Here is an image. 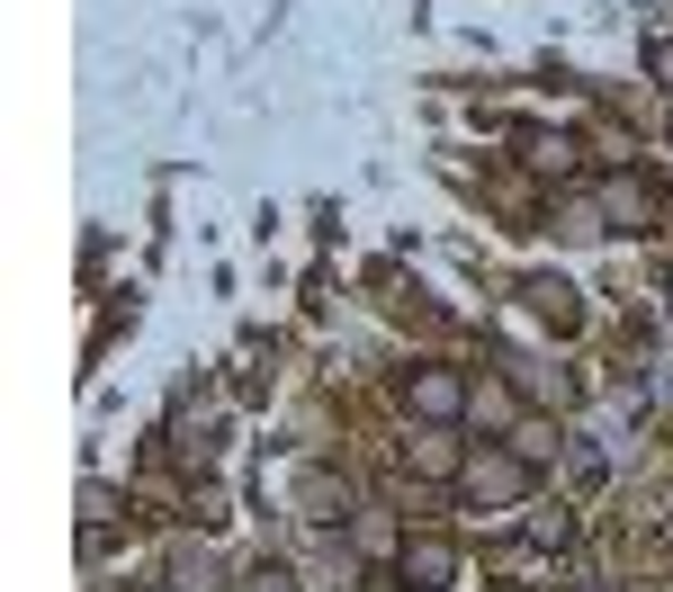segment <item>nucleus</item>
I'll use <instances>...</instances> for the list:
<instances>
[{
	"mask_svg": "<svg viewBox=\"0 0 673 592\" xmlns=\"http://www.w3.org/2000/svg\"><path fill=\"white\" fill-rule=\"evenodd\" d=\"M467 405V386H458V368H423L414 377V413H431V422H449Z\"/></svg>",
	"mask_w": 673,
	"mask_h": 592,
	"instance_id": "obj_1",
	"label": "nucleus"
},
{
	"mask_svg": "<svg viewBox=\"0 0 673 592\" xmlns=\"http://www.w3.org/2000/svg\"><path fill=\"white\" fill-rule=\"evenodd\" d=\"M404 574H423L414 592H431V583L449 574V548H440V539H423V548H404Z\"/></svg>",
	"mask_w": 673,
	"mask_h": 592,
	"instance_id": "obj_2",
	"label": "nucleus"
},
{
	"mask_svg": "<svg viewBox=\"0 0 673 592\" xmlns=\"http://www.w3.org/2000/svg\"><path fill=\"white\" fill-rule=\"evenodd\" d=\"M252 592H297V583L288 574H252Z\"/></svg>",
	"mask_w": 673,
	"mask_h": 592,
	"instance_id": "obj_4",
	"label": "nucleus"
},
{
	"mask_svg": "<svg viewBox=\"0 0 673 592\" xmlns=\"http://www.w3.org/2000/svg\"><path fill=\"white\" fill-rule=\"evenodd\" d=\"M530 485V467H512V458H494V467H477V494H494V503H512Z\"/></svg>",
	"mask_w": 673,
	"mask_h": 592,
	"instance_id": "obj_3",
	"label": "nucleus"
}]
</instances>
